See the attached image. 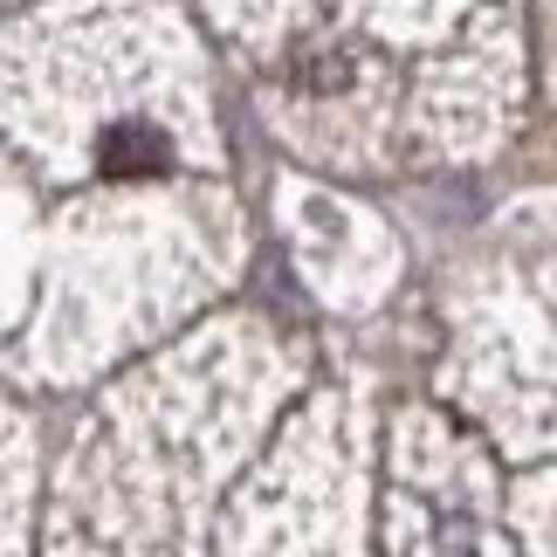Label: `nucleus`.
<instances>
[{
  "instance_id": "nucleus-1",
  "label": "nucleus",
  "mask_w": 557,
  "mask_h": 557,
  "mask_svg": "<svg viewBox=\"0 0 557 557\" xmlns=\"http://www.w3.org/2000/svg\"><path fill=\"white\" fill-rule=\"evenodd\" d=\"M97 159H103L111 180H145V173H165V165H173V145H165L159 124H111L103 145H97Z\"/></svg>"
}]
</instances>
